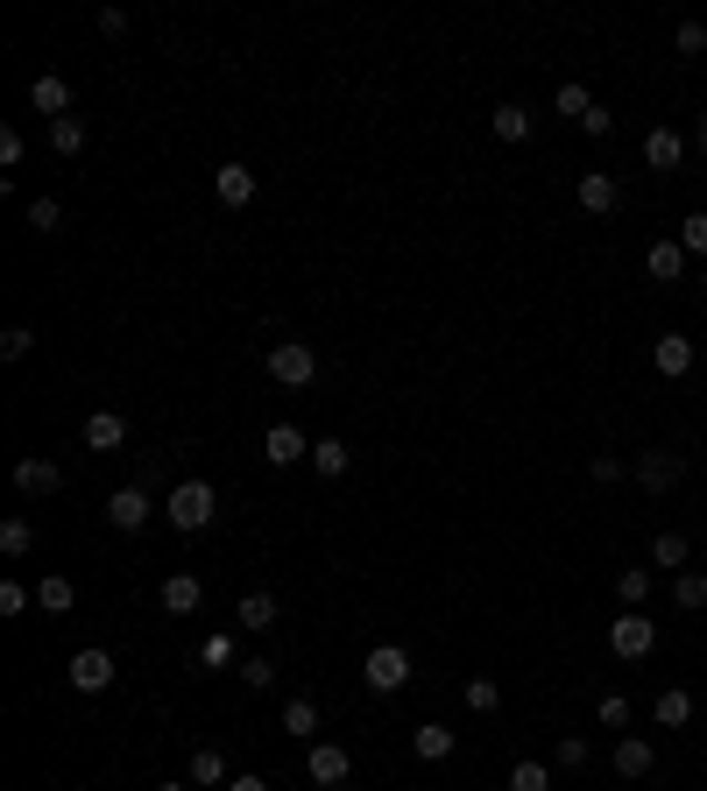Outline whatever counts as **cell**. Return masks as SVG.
<instances>
[{"instance_id": "cell-1", "label": "cell", "mask_w": 707, "mask_h": 791, "mask_svg": "<svg viewBox=\"0 0 707 791\" xmlns=\"http://www.w3.org/2000/svg\"><path fill=\"white\" fill-rule=\"evenodd\" d=\"M163 516L178 524L184 537H199V530H213V516H220V501H213V480H178L163 501Z\"/></svg>"}, {"instance_id": "cell-2", "label": "cell", "mask_w": 707, "mask_h": 791, "mask_svg": "<svg viewBox=\"0 0 707 791\" xmlns=\"http://www.w3.org/2000/svg\"><path fill=\"white\" fill-rule=\"evenodd\" d=\"M270 382H283V389H312V382H319L312 339H276L270 346Z\"/></svg>"}, {"instance_id": "cell-3", "label": "cell", "mask_w": 707, "mask_h": 791, "mask_svg": "<svg viewBox=\"0 0 707 791\" xmlns=\"http://www.w3.org/2000/svg\"><path fill=\"white\" fill-rule=\"evenodd\" d=\"M652 643H658V622L644 608H623L616 622H608V650H616L623 665H637V658H652Z\"/></svg>"}, {"instance_id": "cell-4", "label": "cell", "mask_w": 707, "mask_h": 791, "mask_svg": "<svg viewBox=\"0 0 707 791\" xmlns=\"http://www.w3.org/2000/svg\"><path fill=\"white\" fill-rule=\"evenodd\" d=\"M361 679H368V692H382V700H390V692H404V686H411V650H404V643H375L368 665H361Z\"/></svg>"}, {"instance_id": "cell-5", "label": "cell", "mask_w": 707, "mask_h": 791, "mask_svg": "<svg viewBox=\"0 0 707 791\" xmlns=\"http://www.w3.org/2000/svg\"><path fill=\"white\" fill-rule=\"evenodd\" d=\"M637 488H652V495H665V488H679V474H686V459L679 453H665V446H652V453H637Z\"/></svg>"}, {"instance_id": "cell-6", "label": "cell", "mask_w": 707, "mask_h": 791, "mask_svg": "<svg viewBox=\"0 0 707 791\" xmlns=\"http://www.w3.org/2000/svg\"><path fill=\"white\" fill-rule=\"evenodd\" d=\"M149 509H156V501H149V488H135V480L107 495V524H113V530H142Z\"/></svg>"}, {"instance_id": "cell-7", "label": "cell", "mask_w": 707, "mask_h": 791, "mask_svg": "<svg viewBox=\"0 0 707 791\" xmlns=\"http://www.w3.org/2000/svg\"><path fill=\"white\" fill-rule=\"evenodd\" d=\"M304 770H312V784H347L354 778V757H347V749H340V742H312V757H304Z\"/></svg>"}, {"instance_id": "cell-8", "label": "cell", "mask_w": 707, "mask_h": 791, "mask_svg": "<svg viewBox=\"0 0 707 791\" xmlns=\"http://www.w3.org/2000/svg\"><path fill=\"white\" fill-rule=\"evenodd\" d=\"M573 199H580V212H595V220H602V212H616V205H623V184L608 178V170H587V178L573 184Z\"/></svg>"}, {"instance_id": "cell-9", "label": "cell", "mask_w": 707, "mask_h": 791, "mask_svg": "<svg viewBox=\"0 0 707 791\" xmlns=\"http://www.w3.org/2000/svg\"><path fill=\"white\" fill-rule=\"evenodd\" d=\"M213 199H220L226 212H241L248 199H255V170H248V163H220V170H213Z\"/></svg>"}, {"instance_id": "cell-10", "label": "cell", "mask_w": 707, "mask_h": 791, "mask_svg": "<svg viewBox=\"0 0 707 791\" xmlns=\"http://www.w3.org/2000/svg\"><path fill=\"white\" fill-rule=\"evenodd\" d=\"M156 601H163V615H199L205 608V580H199V572H170Z\"/></svg>"}, {"instance_id": "cell-11", "label": "cell", "mask_w": 707, "mask_h": 791, "mask_svg": "<svg viewBox=\"0 0 707 791\" xmlns=\"http://www.w3.org/2000/svg\"><path fill=\"white\" fill-rule=\"evenodd\" d=\"M652 368H658L665 382H679V375H694V339H686V333H665V339L652 346Z\"/></svg>"}, {"instance_id": "cell-12", "label": "cell", "mask_w": 707, "mask_h": 791, "mask_svg": "<svg viewBox=\"0 0 707 791\" xmlns=\"http://www.w3.org/2000/svg\"><path fill=\"white\" fill-rule=\"evenodd\" d=\"M64 488V467H57V459H22V467H14V495H57Z\"/></svg>"}, {"instance_id": "cell-13", "label": "cell", "mask_w": 707, "mask_h": 791, "mask_svg": "<svg viewBox=\"0 0 707 791\" xmlns=\"http://www.w3.org/2000/svg\"><path fill=\"white\" fill-rule=\"evenodd\" d=\"M113 686V658L107 650H79L71 658V692H107Z\"/></svg>"}, {"instance_id": "cell-14", "label": "cell", "mask_w": 707, "mask_h": 791, "mask_svg": "<svg viewBox=\"0 0 707 791\" xmlns=\"http://www.w3.org/2000/svg\"><path fill=\"white\" fill-rule=\"evenodd\" d=\"M85 446H92V453H121V446H128V417H121V410H92V417H85Z\"/></svg>"}, {"instance_id": "cell-15", "label": "cell", "mask_w": 707, "mask_h": 791, "mask_svg": "<svg viewBox=\"0 0 707 791\" xmlns=\"http://www.w3.org/2000/svg\"><path fill=\"white\" fill-rule=\"evenodd\" d=\"M270 467H297V459H312V438L297 432V424H270Z\"/></svg>"}, {"instance_id": "cell-16", "label": "cell", "mask_w": 707, "mask_h": 791, "mask_svg": "<svg viewBox=\"0 0 707 791\" xmlns=\"http://www.w3.org/2000/svg\"><path fill=\"white\" fill-rule=\"evenodd\" d=\"M644 163H652V170H679L686 163V134L679 128H652V134H644Z\"/></svg>"}, {"instance_id": "cell-17", "label": "cell", "mask_w": 707, "mask_h": 791, "mask_svg": "<svg viewBox=\"0 0 707 791\" xmlns=\"http://www.w3.org/2000/svg\"><path fill=\"white\" fill-rule=\"evenodd\" d=\"M608 763H616V778H652L658 749L644 742V736H623V742H616V757H608Z\"/></svg>"}, {"instance_id": "cell-18", "label": "cell", "mask_w": 707, "mask_h": 791, "mask_svg": "<svg viewBox=\"0 0 707 791\" xmlns=\"http://www.w3.org/2000/svg\"><path fill=\"white\" fill-rule=\"evenodd\" d=\"M29 107H36V113H50V121H64V113H71V85L57 79V71H43V79L29 85Z\"/></svg>"}, {"instance_id": "cell-19", "label": "cell", "mask_w": 707, "mask_h": 791, "mask_svg": "<svg viewBox=\"0 0 707 791\" xmlns=\"http://www.w3.org/2000/svg\"><path fill=\"white\" fill-rule=\"evenodd\" d=\"M347 467H354L347 438H312V474H319V480H340Z\"/></svg>"}, {"instance_id": "cell-20", "label": "cell", "mask_w": 707, "mask_h": 791, "mask_svg": "<svg viewBox=\"0 0 707 791\" xmlns=\"http://www.w3.org/2000/svg\"><path fill=\"white\" fill-rule=\"evenodd\" d=\"M191 784H199V791H226V784H234V763H226L220 749H199V757H191Z\"/></svg>"}, {"instance_id": "cell-21", "label": "cell", "mask_w": 707, "mask_h": 791, "mask_svg": "<svg viewBox=\"0 0 707 791\" xmlns=\"http://www.w3.org/2000/svg\"><path fill=\"white\" fill-rule=\"evenodd\" d=\"M71 601H79V587H71L64 572H43V580H36V608L43 615H71Z\"/></svg>"}, {"instance_id": "cell-22", "label": "cell", "mask_w": 707, "mask_h": 791, "mask_svg": "<svg viewBox=\"0 0 707 791\" xmlns=\"http://www.w3.org/2000/svg\"><path fill=\"white\" fill-rule=\"evenodd\" d=\"M652 721H658V728H686V721H694V692L665 686L658 700H652Z\"/></svg>"}, {"instance_id": "cell-23", "label": "cell", "mask_w": 707, "mask_h": 791, "mask_svg": "<svg viewBox=\"0 0 707 791\" xmlns=\"http://www.w3.org/2000/svg\"><path fill=\"white\" fill-rule=\"evenodd\" d=\"M686 558H694V537H686V530H658V537H652V566H665V572H679Z\"/></svg>"}, {"instance_id": "cell-24", "label": "cell", "mask_w": 707, "mask_h": 791, "mask_svg": "<svg viewBox=\"0 0 707 791\" xmlns=\"http://www.w3.org/2000/svg\"><path fill=\"white\" fill-rule=\"evenodd\" d=\"M652 580H658L652 566H623V572H616V601H623V608H644V601H652Z\"/></svg>"}, {"instance_id": "cell-25", "label": "cell", "mask_w": 707, "mask_h": 791, "mask_svg": "<svg viewBox=\"0 0 707 791\" xmlns=\"http://www.w3.org/2000/svg\"><path fill=\"white\" fill-rule=\"evenodd\" d=\"M276 594H241V608H234V622L241 629H276Z\"/></svg>"}, {"instance_id": "cell-26", "label": "cell", "mask_w": 707, "mask_h": 791, "mask_svg": "<svg viewBox=\"0 0 707 791\" xmlns=\"http://www.w3.org/2000/svg\"><path fill=\"white\" fill-rule=\"evenodd\" d=\"M411 749L425 763H446L453 757V728H438V721H425V728H411Z\"/></svg>"}, {"instance_id": "cell-27", "label": "cell", "mask_w": 707, "mask_h": 791, "mask_svg": "<svg viewBox=\"0 0 707 791\" xmlns=\"http://www.w3.org/2000/svg\"><path fill=\"white\" fill-rule=\"evenodd\" d=\"M36 551V524L29 516H8V524H0V558H29Z\"/></svg>"}, {"instance_id": "cell-28", "label": "cell", "mask_w": 707, "mask_h": 791, "mask_svg": "<svg viewBox=\"0 0 707 791\" xmlns=\"http://www.w3.org/2000/svg\"><path fill=\"white\" fill-rule=\"evenodd\" d=\"M644 268H652L658 283H673L679 268H686V247H679V241H652V255H644Z\"/></svg>"}, {"instance_id": "cell-29", "label": "cell", "mask_w": 707, "mask_h": 791, "mask_svg": "<svg viewBox=\"0 0 707 791\" xmlns=\"http://www.w3.org/2000/svg\"><path fill=\"white\" fill-rule=\"evenodd\" d=\"M495 142H531V107H495Z\"/></svg>"}, {"instance_id": "cell-30", "label": "cell", "mask_w": 707, "mask_h": 791, "mask_svg": "<svg viewBox=\"0 0 707 791\" xmlns=\"http://www.w3.org/2000/svg\"><path fill=\"white\" fill-rule=\"evenodd\" d=\"M199 665H205V671H241L234 636H205V643H199Z\"/></svg>"}, {"instance_id": "cell-31", "label": "cell", "mask_w": 707, "mask_h": 791, "mask_svg": "<svg viewBox=\"0 0 707 791\" xmlns=\"http://www.w3.org/2000/svg\"><path fill=\"white\" fill-rule=\"evenodd\" d=\"M50 149H57V156H79V149H85V121H79V113L50 121Z\"/></svg>"}, {"instance_id": "cell-32", "label": "cell", "mask_w": 707, "mask_h": 791, "mask_svg": "<svg viewBox=\"0 0 707 791\" xmlns=\"http://www.w3.org/2000/svg\"><path fill=\"white\" fill-rule=\"evenodd\" d=\"M673 601H679L686 615H700V608H707V572H679V580H673Z\"/></svg>"}, {"instance_id": "cell-33", "label": "cell", "mask_w": 707, "mask_h": 791, "mask_svg": "<svg viewBox=\"0 0 707 791\" xmlns=\"http://www.w3.org/2000/svg\"><path fill=\"white\" fill-rule=\"evenodd\" d=\"M283 736H319V707L312 700H283Z\"/></svg>"}, {"instance_id": "cell-34", "label": "cell", "mask_w": 707, "mask_h": 791, "mask_svg": "<svg viewBox=\"0 0 707 791\" xmlns=\"http://www.w3.org/2000/svg\"><path fill=\"white\" fill-rule=\"evenodd\" d=\"M461 700H467V713H495V707H503V686H495V679H467Z\"/></svg>"}, {"instance_id": "cell-35", "label": "cell", "mask_w": 707, "mask_h": 791, "mask_svg": "<svg viewBox=\"0 0 707 791\" xmlns=\"http://www.w3.org/2000/svg\"><path fill=\"white\" fill-rule=\"evenodd\" d=\"M552 107L573 113V121H587V113H595V100H587V85H580V79H566L559 92H552Z\"/></svg>"}, {"instance_id": "cell-36", "label": "cell", "mask_w": 707, "mask_h": 791, "mask_svg": "<svg viewBox=\"0 0 707 791\" xmlns=\"http://www.w3.org/2000/svg\"><path fill=\"white\" fill-rule=\"evenodd\" d=\"M509 791H552V770L538 757H524L517 770H509Z\"/></svg>"}, {"instance_id": "cell-37", "label": "cell", "mask_w": 707, "mask_h": 791, "mask_svg": "<svg viewBox=\"0 0 707 791\" xmlns=\"http://www.w3.org/2000/svg\"><path fill=\"white\" fill-rule=\"evenodd\" d=\"M673 50H679V57H700V64H707V22H679V29H673Z\"/></svg>"}, {"instance_id": "cell-38", "label": "cell", "mask_w": 707, "mask_h": 791, "mask_svg": "<svg viewBox=\"0 0 707 791\" xmlns=\"http://www.w3.org/2000/svg\"><path fill=\"white\" fill-rule=\"evenodd\" d=\"M595 721L623 736V728H629V700H623V692H602V700H595Z\"/></svg>"}, {"instance_id": "cell-39", "label": "cell", "mask_w": 707, "mask_h": 791, "mask_svg": "<svg viewBox=\"0 0 707 791\" xmlns=\"http://www.w3.org/2000/svg\"><path fill=\"white\" fill-rule=\"evenodd\" d=\"M29 226H36V234H57V226H64V205H57V199H29Z\"/></svg>"}, {"instance_id": "cell-40", "label": "cell", "mask_w": 707, "mask_h": 791, "mask_svg": "<svg viewBox=\"0 0 707 791\" xmlns=\"http://www.w3.org/2000/svg\"><path fill=\"white\" fill-rule=\"evenodd\" d=\"M679 247L686 255H707V212H686L679 220Z\"/></svg>"}, {"instance_id": "cell-41", "label": "cell", "mask_w": 707, "mask_h": 791, "mask_svg": "<svg viewBox=\"0 0 707 791\" xmlns=\"http://www.w3.org/2000/svg\"><path fill=\"white\" fill-rule=\"evenodd\" d=\"M29 346H36L29 325H8V333H0V354H8V361H29Z\"/></svg>"}, {"instance_id": "cell-42", "label": "cell", "mask_w": 707, "mask_h": 791, "mask_svg": "<svg viewBox=\"0 0 707 791\" xmlns=\"http://www.w3.org/2000/svg\"><path fill=\"white\" fill-rule=\"evenodd\" d=\"M270 679H276L270 658H241V686H248V692H270Z\"/></svg>"}, {"instance_id": "cell-43", "label": "cell", "mask_w": 707, "mask_h": 791, "mask_svg": "<svg viewBox=\"0 0 707 791\" xmlns=\"http://www.w3.org/2000/svg\"><path fill=\"white\" fill-rule=\"evenodd\" d=\"M587 474H595V480H602V488H616V480H623L629 467H623V459H616V453H595V459H587Z\"/></svg>"}, {"instance_id": "cell-44", "label": "cell", "mask_w": 707, "mask_h": 791, "mask_svg": "<svg viewBox=\"0 0 707 791\" xmlns=\"http://www.w3.org/2000/svg\"><path fill=\"white\" fill-rule=\"evenodd\" d=\"M587 757H595L587 736H566V742H559V770H587Z\"/></svg>"}, {"instance_id": "cell-45", "label": "cell", "mask_w": 707, "mask_h": 791, "mask_svg": "<svg viewBox=\"0 0 707 791\" xmlns=\"http://www.w3.org/2000/svg\"><path fill=\"white\" fill-rule=\"evenodd\" d=\"M29 601H36V594H29L22 580H0V615H22Z\"/></svg>"}, {"instance_id": "cell-46", "label": "cell", "mask_w": 707, "mask_h": 791, "mask_svg": "<svg viewBox=\"0 0 707 791\" xmlns=\"http://www.w3.org/2000/svg\"><path fill=\"white\" fill-rule=\"evenodd\" d=\"M22 156H29V149H22V134H14V128H0V170H14Z\"/></svg>"}, {"instance_id": "cell-47", "label": "cell", "mask_w": 707, "mask_h": 791, "mask_svg": "<svg viewBox=\"0 0 707 791\" xmlns=\"http://www.w3.org/2000/svg\"><path fill=\"white\" fill-rule=\"evenodd\" d=\"M608 128H616V113H608V107H595V113L580 121V134H608Z\"/></svg>"}, {"instance_id": "cell-48", "label": "cell", "mask_w": 707, "mask_h": 791, "mask_svg": "<svg viewBox=\"0 0 707 791\" xmlns=\"http://www.w3.org/2000/svg\"><path fill=\"white\" fill-rule=\"evenodd\" d=\"M694 142H700V163H707V113H694Z\"/></svg>"}, {"instance_id": "cell-49", "label": "cell", "mask_w": 707, "mask_h": 791, "mask_svg": "<svg viewBox=\"0 0 707 791\" xmlns=\"http://www.w3.org/2000/svg\"><path fill=\"white\" fill-rule=\"evenodd\" d=\"M226 791H270V784H262V778H234V784H226Z\"/></svg>"}, {"instance_id": "cell-50", "label": "cell", "mask_w": 707, "mask_h": 791, "mask_svg": "<svg viewBox=\"0 0 707 791\" xmlns=\"http://www.w3.org/2000/svg\"><path fill=\"white\" fill-rule=\"evenodd\" d=\"M156 791H199V784H156Z\"/></svg>"}, {"instance_id": "cell-51", "label": "cell", "mask_w": 707, "mask_h": 791, "mask_svg": "<svg viewBox=\"0 0 707 791\" xmlns=\"http://www.w3.org/2000/svg\"><path fill=\"white\" fill-rule=\"evenodd\" d=\"M700 291H707V268H700Z\"/></svg>"}, {"instance_id": "cell-52", "label": "cell", "mask_w": 707, "mask_h": 791, "mask_svg": "<svg viewBox=\"0 0 707 791\" xmlns=\"http://www.w3.org/2000/svg\"><path fill=\"white\" fill-rule=\"evenodd\" d=\"M700 71H707V64H700Z\"/></svg>"}]
</instances>
